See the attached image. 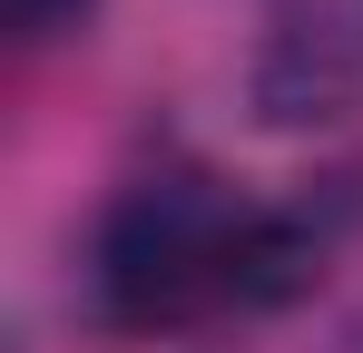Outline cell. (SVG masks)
<instances>
[{
    "label": "cell",
    "mask_w": 363,
    "mask_h": 353,
    "mask_svg": "<svg viewBox=\"0 0 363 353\" xmlns=\"http://www.w3.org/2000/svg\"><path fill=\"white\" fill-rule=\"evenodd\" d=\"M324 265V216L285 196H245L206 167H157L108 196L89 235V314L157 344V334H206L295 304Z\"/></svg>",
    "instance_id": "1"
},
{
    "label": "cell",
    "mask_w": 363,
    "mask_h": 353,
    "mask_svg": "<svg viewBox=\"0 0 363 353\" xmlns=\"http://www.w3.org/2000/svg\"><path fill=\"white\" fill-rule=\"evenodd\" d=\"M363 89V0H265L255 99L265 118H334Z\"/></svg>",
    "instance_id": "2"
},
{
    "label": "cell",
    "mask_w": 363,
    "mask_h": 353,
    "mask_svg": "<svg viewBox=\"0 0 363 353\" xmlns=\"http://www.w3.org/2000/svg\"><path fill=\"white\" fill-rule=\"evenodd\" d=\"M89 10H99V0H10V40H20V50H50L69 30H89Z\"/></svg>",
    "instance_id": "3"
},
{
    "label": "cell",
    "mask_w": 363,
    "mask_h": 353,
    "mask_svg": "<svg viewBox=\"0 0 363 353\" xmlns=\"http://www.w3.org/2000/svg\"><path fill=\"white\" fill-rule=\"evenodd\" d=\"M334 353H363V314H354V324H344V344H334Z\"/></svg>",
    "instance_id": "4"
}]
</instances>
